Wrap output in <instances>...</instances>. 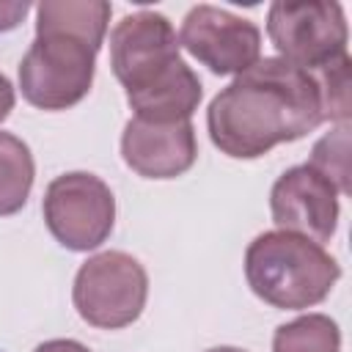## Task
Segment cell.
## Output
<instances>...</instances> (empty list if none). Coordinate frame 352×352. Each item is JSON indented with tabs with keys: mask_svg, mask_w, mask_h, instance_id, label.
Instances as JSON below:
<instances>
[{
	"mask_svg": "<svg viewBox=\"0 0 352 352\" xmlns=\"http://www.w3.org/2000/svg\"><path fill=\"white\" fill-rule=\"evenodd\" d=\"M324 124L314 72L283 58H258L206 110V129L226 157L256 160Z\"/></svg>",
	"mask_w": 352,
	"mask_h": 352,
	"instance_id": "cell-1",
	"label": "cell"
},
{
	"mask_svg": "<svg viewBox=\"0 0 352 352\" xmlns=\"http://www.w3.org/2000/svg\"><path fill=\"white\" fill-rule=\"evenodd\" d=\"M110 66L135 118L151 124L190 121L204 85L179 58V36L160 11L126 14L110 30Z\"/></svg>",
	"mask_w": 352,
	"mask_h": 352,
	"instance_id": "cell-2",
	"label": "cell"
},
{
	"mask_svg": "<svg viewBox=\"0 0 352 352\" xmlns=\"http://www.w3.org/2000/svg\"><path fill=\"white\" fill-rule=\"evenodd\" d=\"M245 278L250 292L272 308L302 311L319 305L341 278V264L316 242L264 231L245 250Z\"/></svg>",
	"mask_w": 352,
	"mask_h": 352,
	"instance_id": "cell-3",
	"label": "cell"
},
{
	"mask_svg": "<svg viewBox=\"0 0 352 352\" xmlns=\"http://www.w3.org/2000/svg\"><path fill=\"white\" fill-rule=\"evenodd\" d=\"M96 50L63 33H36L19 60V91L38 110H69L94 85Z\"/></svg>",
	"mask_w": 352,
	"mask_h": 352,
	"instance_id": "cell-4",
	"label": "cell"
},
{
	"mask_svg": "<svg viewBox=\"0 0 352 352\" xmlns=\"http://www.w3.org/2000/svg\"><path fill=\"white\" fill-rule=\"evenodd\" d=\"M148 297V275L143 264L124 250L91 256L74 275L72 302L82 322L102 330L132 324Z\"/></svg>",
	"mask_w": 352,
	"mask_h": 352,
	"instance_id": "cell-5",
	"label": "cell"
},
{
	"mask_svg": "<svg viewBox=\"0 0 352 352\" xmlns=\"http://www.w3.org/2000/svg\"><path fill=\"white\" fill-rule=\"evenodd\" d=\"M41 214L58 245L88 253L113 234L116 195L96 173L69 170L47 184Z\"/></svg>",
	"mask_w": 352,
	"mask_h": 352,
	"instance_id": "cell-6",
	"label": "cell"
},
{
	"mask_svg": "<svg viewBox=\"0 0 352 352\" xmlns=\"http://www.w3.org/2000/svg\"><path fill=\"white\" fill-rule=\"evenodd\" d=\"M267 36L278 58L308 72L346 52V16L338 3H272L267 11Z\"/></svg>",
	"mask_w": 352,
	"mask_h": 352,
	"instance_id": "cell-7",
	"label": "cell"
},
{
	"mask_svg": "<svg viewBox=\"0 0 352 352\" xmlns=\"http://www.w3.org/2000/svg\"><path fill=\"white\" fill-rule=\"evenodd\" d=\"M179 47H184L212 74L236 77L261 58V30L245 16L201 3L184 14Z\"/></svg>",
	"mask_w": 352,
	"mask_h": 352,
	"instance_id": "cell-8",
	"label": "cell"
},
{
	"mask_svg": "<svg viewBox=\"0 0 352 352\" xmlns=\"http://www.w3.org/2000/svg\"><path fill=\"white\" fill-rule=\"evenodd\" d=\"M338 195L341 192L327 176L302 162L275 179L270 190V212L280 231L324 245L338 228Z\"/></svg>",
	"mask_w": 352,
	"mask_h": 352,
	"instance_id": "cell-9",
	"label": "cell"
},
{
	"mask_svg": "<svg viewBox=\"0 0 352 352\" xmlns=\"http://www.w3.org/2000/svg\"><path fill=\"white\" fill-rule=\"evenodd\" d=\"M121 157L143 179H176L198 160V140L190 121L151 124L129 118L121 132Z\"/></svg>",
	"mask_w": 352,
	"mask_h": 352,
	"instance_id": "cell-10",
	"label": "cell"
},
{
	"mask_svg": "<svg viewBox=\"0 0 352 352\" xmlns=\"http://www.w3.org/2000/svg\"><path fill=\"white\" fill-rule=\"evenodd\" d=\"M113 6L104 0H44L36 6V33H63L102 50Z\"/></svg>",
	"mask_w": 352,
	"mask_h": 352,
	"instance_id": "cell-11",
	"label": "cell"
},
{
	"mask_svg": "<svg viewBox=\"0 0 352 352\" xmlns=\"http://www.w3.org/2000/svg\"><path fill=\"white\" fill-rule=\"evenodd\" d=\"M36 162L25 140L0 132V217L16 214L33 190Z\"/></svg>",
	"mask_w": 352,
	"mask_h": 352,
	"instance_id": "cell-12",
	"label": "cell"
},
{
	"mask_svg": "<svg viewBox=\"0 0 352 352\" xmlns=\"http://www.w3.org/2000/svg\"><path fill=\"white\" fill-rule=\"evenodd\" d=\"M272 352H341V330L327 314H302L275 327Z\"/></svg>",
	"mask_w": 352,
	"mask_h": 352,
	"instance_id": "cell-13",
	"label": "cell"
},
{
	"mask_svg": "<svg viewBox=\"0 0 352 352\" xmlns=\"http://www.w3.org/2000/svg\"><path fill=\"white\" fill-rule=\"evenodd\" d=\"M319 94H322V113L324 121L349 124L352 116V60L349 55H338L336 60L314 69Z\"/></svg>",
	"mask_w": 352,
	"mask_h": 352,
	"instance_id": "cell-14",
	"label": "cell"
},
{
	"mask_svg": "<svg viewBox=\"0 0 352 352\" xmlns=\"http://www.w3.org/2000/svg\"><path fill=\"white\" fill-rule=\"evenodd\" d=\"M311 168L327 176L341 195L349 192V124H338L333 132L322 135L311 148Z\"/></svg>",
	"mask_w": 352,
	"mask_h": 352,
	"instance_id": "cell-15",
	"label": "cell"
},
{
	"mask_svg": "<svg viewBox=\"0 0 352 352\" xmlns=\"http://www.w3.org/2000/svg\"><path fill=\"white\" fill-rule=\"evenodd\" d=\"M28 11H30L28 0H0V33L14 30L25 19Z\"/></svg>",
	"mask_w": 352,
	"mask_h": 352,
	"instance_id": "cell-16",
	"label": "cell"
},
{
	"mask_svg": "<svg viewBox=\"0 0 352 352\" xmlns=\"http://www.w3.org/2000/svg\"><path fill=\"white\" fill-rule=\"evenodd\" d=\"M33 352H91V349L74 338H50L44 344H38Z\"/></svg>",
	"mask_w": 352,
	"mask_h": 352,
	"instance_id": "cell-17",
	"label": "cell"
},
{
	"mask_svg": "<svg viewBox=\"0 0 352 352\" xmlns=\"http://www.w3.org/2000/svg\"><path fill=\"white\" fill-rule=\"evenodd\" d=\"M14 104H16V94H14V85H11V80L0 72V124L11 116V110H14Z\"/></svg>",
	"mask_w": 352,
	"mask_h": 352,
	"instance_id": "cell-18",
	"label": "cell"
},
{
	"mask_svg": "<svg viewBox=\"0 0 352 352\" xmlns=\"http://www.w3.org/2000/svg\"><path fill=\"white\" fill-rule=\"evenodd\" d=\"M206 352H245V349H239V346H212Z\"/></svg>",
	"mask_w": 352,
	"mask_h": 352,
	"instance_id": "cell-19",
	"label": "cell"
}]
</instances>
